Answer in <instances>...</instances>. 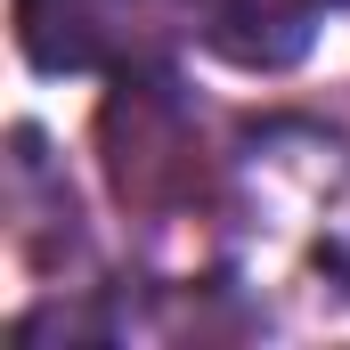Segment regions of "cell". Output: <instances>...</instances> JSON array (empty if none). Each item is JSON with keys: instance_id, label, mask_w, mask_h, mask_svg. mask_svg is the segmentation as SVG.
I'll return each mask as SVG.
<instances>
[{"instance_id": "obj_1", "label": "cell", "mask_w": 350, "mask_h": 350, "mask_svg": "<svg viewBox=\"0 0 350 350\" xmlns=\"http://www.w3.org/2000/svg\"><path fill=\"white\" fill-rule=\"evenodd\" d=\"M131 0H16V41L41 74H90L114 57Z\"/></svg>"}, {"instance_id": "obj_2", "label": "cell", "mask_w": 350, "mask_h": 350, "mask_svg": "<svg viewBox=\"0 0 350 350\" xmlns=\"http://www.w3.org/2000/svg\"><path fill=\"white\" fill-rule=\"evenodd\" d=\"M310 8L318 0H196V25L204 41L228 57V66H253V74H277L310 49Z\"/></svg>"}, {"instance_id": "obj_3", "label": "cell", "mask_w": 350, "mask_h": 350, "mask_svg": "<svg viewBox=\"0 0 350 350\" xmlns=\"http://www.w3.org/2000/svg\"><path fill=\"white\" fill-rule=\"evenodd\" d=\"M318 8H350V0H318Z\"/></svg>"}]
</instances>
